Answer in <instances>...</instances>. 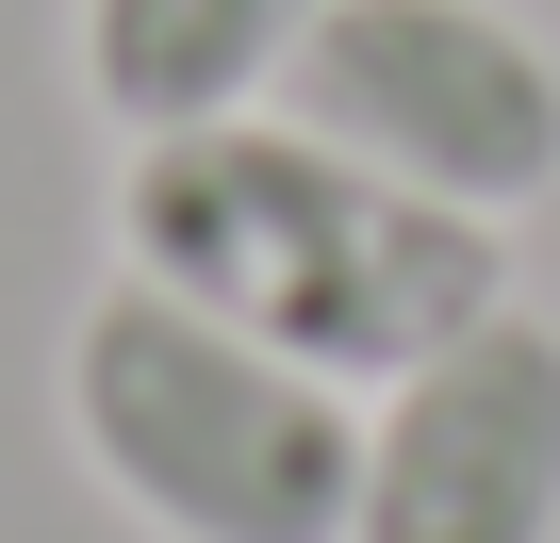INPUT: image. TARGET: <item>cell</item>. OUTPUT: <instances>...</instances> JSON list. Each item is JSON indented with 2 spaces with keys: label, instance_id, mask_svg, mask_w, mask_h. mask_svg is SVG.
I'll return each mask as SVG.
<instances>
[{
  "label": "cell",
  "instance_id": "obj_1",
  "mask_svg": "<svg viewBox=\"0 0 560 543\" xmlns=\"http://www.w3.org/2000/svg\"><path fill=\"white\" fill-rule=\"evenodd\" d=\"M116 247L132 281L264 330L280 363H314L347 396L412 379L429 346H462L511 297L494 214H445L380 165H347L330 132H264V116H198V132H132L116 181Z\"/></svg>",
  "mask_w": 560,
  "mask_h": 543
},
{
  "label": "cell",
  "instance_id": "obj_2",
  "mask_svg": "<svg viewBox=\"0 0 560 543\" xmlns=\"http://www.w3.org/2000/svg\"><path fill=\"white\" fill-rule=\"evenodd\" d=\"M67 428L165 543H347V510H363V396L165 281L83 297Z\"/></svg>",
  "mask_w": 560,
  "mask_h": 543
},
{
  "label": "cell",
  "instance_id": "obj_3",
  "mask_svg": "<svg viewBox=\"0 0 560 543\" xmlns=\"http://www.w3.org/2000/svg\"><path fill=\"white\" fill-rule=\"evenodd\" d=\"M280 116L445 214H511L560 181V67L494 0H330L280 67Z\"/></svg>",
  "mask_w": 560,
  "mask_h": 543
},
{
  "label": "cell",
  "instance_id": "obj_4",
  "mask_svg": "<svg viewBox=\"0 0 560 543\" xmlns=\"http://www.w3.org/2000/svg\"><path fill=\"white\" fill-rule=\"evenodd\" d=\"M347 543H560V330L527 297L380 379Z\"/></svg>",
  "mask_w": 560,
  "mask_h": 543
},
{
  "label": "cell",
  "instance_id": "obj_5",
  "mask_svg": "<svg viewBox=\"0 0 560 543\" xmlns=\"http://www.w3.org/2000/svg\"><path fill=\"white\" fill-rule=\"evenodd\" d=\"M330 0H83V99L116 132H198L247 116Z\"/></svg>",
  "mask_w": 560,
  "mask_h": 543
}]
</instances>
